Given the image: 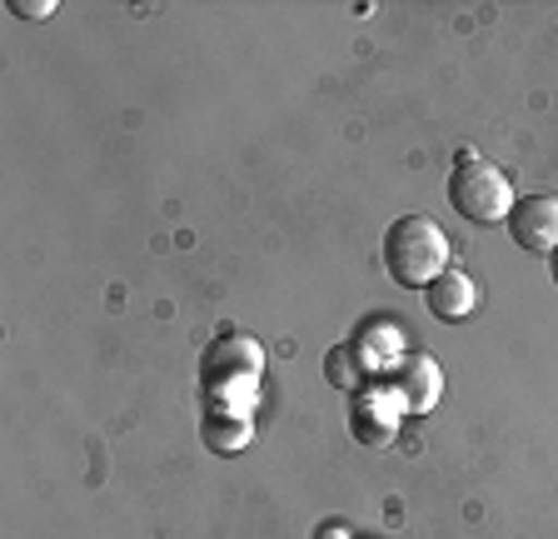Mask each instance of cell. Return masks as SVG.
Returning a JSON list of instances; mask_svg holds the SVG:
<instances>
[{"label":"cell","instance_id":"10","mask_svg":"<svg viewBox=\"0 0 558 539\" xmlns=\"http://www.w3.org/2000/svg\"><path fill=\"white\" fill-rule=\"evenodd\" d=\"M11 15H25V21H46V15H56V0H11Z\"/></svg>","mask_w":558,"mask_h":539},{"label":"cell","instance_id":"5","mask_svg":"<svg viewBox=\"0 0 558 539\" xmlns=\"http://www.w3.org/2000/svg\"><path fill=\"white\" fill-rule=\"evenodd\" d=\"M509 235L519 250L554 255L558 250V195H523L509 211Z\"/></svg>","mask_w":558,"mask_h":539},{"label":"cell","instance_id":"3","mask_svg":"<svg viewBox=\"0 0 558 539\" xmlns=\"http://www.w3.org/2000/svg\"><path fill=\"white\" fill-rule=\"evenodd\" d=\"M449 200L469 225H509L513 185L499 165H488V160H478L474 151H464L449 176Z\"/></svg>","mask_w":558,"mask_h":539},{"label":"cell","instance_id":"6","mask_svg":"<svg viewBox=\"0 0 558 539\" xmlns=\"http://www.w3.org/2000/svg\"><path fill=\"white\" fill-rule=\"evenodd\" d=\"M395 390L404 395V410L409 415H429L444 395V370L434 355L424 350H409L395 360Z\"/></svg>","mask_w":558,"mask_h":539},{"label":"cell","instance_id":"7","mask_svg":"<svg viewBox=\"0 0 558 539\" xmlns=\"http://www.w3.org/2000/svg\"><path fill=\"white\" fill-rule=\"evenodd\" d=\"M424 306H429V315L434 320H464V315H474V306H478V290H474V280H469L459 265H449L439 275V280L424 290Z\"/></svg>","mask_w":558,"mask_h":539},{"label":"cell","instance_id":"4","mask_svg":"<svg viewBox=\"0 0 558 539\" xmlns=\"http://www.w3.org/2000/svg\"><path fill=\"white\" fill-rule=\"evenodd\" d=\"M404 395L395 385H364L349 405V430L360 445H389L399 434V420H404Z\"/></svg>","mask_w":558,"mask_h":539},{"label":"cell","instance_id":"9","mask_svg":"<svg viewBox=\"0 0 558 539\" xmlns=\"http://www.w3.org/2000/svg\"><path fill=\"white\" fill-rule=\"evenodd\" d=\"M325 370L339 390H349V395L364 390V364H360V355H354V345H335V350L325 355Z\"/></svg>","mask_w":558,"mask_h":539},{"label":"cell","instance_id":"1","mask_svg":"<svg viewBox=\"0 0 558 539\" xmlns=\"http://www.w3.org/2000/svg\"><path fill=\"white\" fill-rule=\"evenodd\" d=\"M449 255H453L449 235L429 215H399L384 230V270L404 290H429L444 270H449Z\"/></svg>","mask_w":558,"mask_h":539},{"label":"cell","instance_id":"12","mask_svg":"<svg viewBox=\"0 0 558 539\" xmlns=\"http://www.w3.org/2000/svg\"><path fill=\"white\" fill-rule=\"evenodd\" d=\"M548 275H554V285H558V250L548 255Z\"/></svg>","mask_w":558,"mask_h":539},{"label":"cell","instance_id":"2","mask_svg":"<svg viewBox=\"0 0 558 539\" xmlns=\"http://www.w3.org/2000/svg\"><path fill=\"white\" fill-rule=\"evenodd\" d=\"M259 370H265V350L255 345V335H220L199 360V385H205L209 410H250Z\"/></svg>","mask_w":558,"mask_h":539},{"label":"cell","instance_id":"11","mask_svg":"<svg viewBox=\"0 0 558 539\" xmlns=\"http://www.w3.org/2000/svg\"><path fill=\"white\" fill-rule=\"evenodd\" d=\"M314 539H349V529L344 525H319L314 529Z\"/></svg>","mask_w":558,"mask_h":539},{"label":"cell","instance_id":"8","mask_svg":"<svg viewBox=\"0 0 558 539\" xmlns=\"http://www.w3.org/2000/svg\"><path fill=\"white\" fill-rule=\"evenodd\" d=\"M199 434H205L209 450L234 455V450H244L255 440V420H250V410H209L205 420H199Z\"/></svg>","mask_w":558,"mask_h":539}]
</instances>
